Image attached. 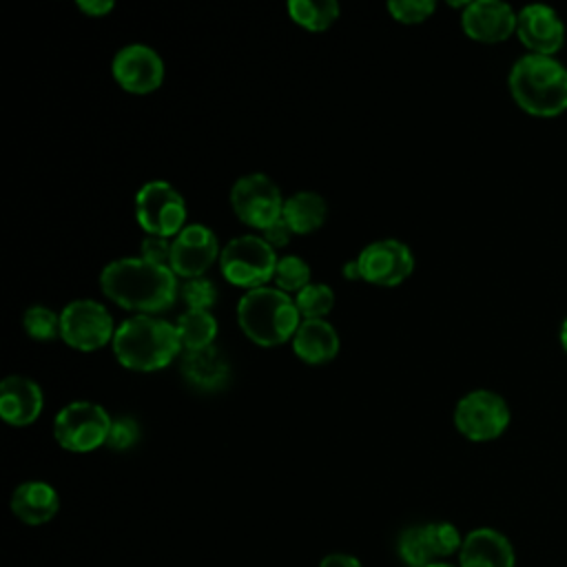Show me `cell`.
Wrapping results in <instances>:
<instances>
[{
  "label": "cell",
  "mask_w": 567,
  "mask_h": 567,
  "mask_svg": "<svg viewBox=\"0 0 567 567\" xmlns=\"http://www.w3.org/2000/svg\"><path fill=\"white\" fill-rule=\"evenodd\" d=\"M171 248H173V239L146 235L140 244V257L151 261V264L168 266L171 264Z\"/></svg>",
  "instance_id": "obj_32"
},
{
  "label": "cell",
  "mask_w": 567,
  "mask_h": 567,
  "mask_svg": "<svg viewBox=\"0 0 567 567\" xmlns=\"http://www.w3.org/2000/svg\"><path fill=\"white\" fill-rule=\"evenodd\" d=\"M427 567H454V565H450V563H443V560H439V563H432V565H427Z\"/></svg>",
  "instance_id": "obj_38"
},
{
  "label": "cell",
  "mask_w": 567,
  "mask_h": 567,
  "mask_svg": "<svg viewBox=\"0 0 567 567\" xmlns=\"http://www.w3.org/2000/svg\"><path fill=\"white\" fill-rule=\"evenodd\" d=\"M179 297L186 308L210 310L217 301V286L208 277H193L179 286Z\"/></svg>",
  "instance_id": "obj_29"
},
{
  "label": "cell",
  "mask_w": 567,
  "mask_h": 567,
  "mask_svg": "<svg viewBox=\"0 0 567 567\" xmlns=\"http://www.w3.org/2000/svg\"><path fill=\"white\" fill-rule=\"evenodd\" d=\"M385 9L390 11V16L396 22L419 24V22H425L434 13L436 2L434 0H390L385 4Z\"/></svg>",
  "instance_id": "obj_30"
},
{
  "label": "cell",
  "mask_w": 567,
  "mask_h": 567,
  "mask_svg": "<svg viewBox=\"0 0 567 567\" xmlns=\"http://www.w3.org/2000/svg\"><path fill=\"white\" fill-rule=\"evenodd\" d=\"M277 252L261 235L233 237L219 255V268L233 286L255 290L275 277Z\"/></svg>",
  "instance_id": "obj_5"
},
{
  "label": "cell",
  "mask_w": 567,
  "mask_h": 567,
  "mask_svg": "<svg viewBox=\"0 0 567 567\" xmlns=\"http://www.w3.org/2000/svg\"><path fill=\"white\" fill-rule=\"evenodd\" d=\"M111 414L95 401H71L53 419V436L69 452H93L106 445Z\"/></svg>",
  "instance_id": "obj_7"
},
{
  "label": "cell",
  "mask_w": 567,
  "mask_h": 567,
  "mask_svg": "<svg viewBox=\"0 0 567 567\" xmlns=\"http://www.w3.org/2000/svg\"><path fill=\"white\" fill-rule=\"evenodd\" d=\"M520 44L536 55H556L565 44V22L547 4H525L516 16Z\"/></svg>",
  "instance_id": "obj_14"
},
{
  "label": "cell",
  "mask_w": 567,
  "mask_h": 567,
  "mask_svg": "<svg viewBox=\"0 0 567 567\" xmlns=\"http://www.w3.org/2000/svg\"><path fill=\"white\" fill-rule=\"evenodd\" d=\"M135 219L146 235L173 239L186 226L184 195L166 179H151L135 193Z\"/></svg>",
  "instance_id": "obj_6"
},
{
  "label": "cell",
  "mask_w": 567,
  "mask_h": 567,
  "mask_svg": "<svg viewBox=\"0 0 567 567\" xmlns=\"http://www.w3.org/2000/svg\"><path fill=\"white\" fill-rule=\"evenodd\" d=\"M281 217L295 235H310L323 226L328 217V204L315 190H297L286 197Z\"/></svg>",
  "instance_id": "obj_21"
},
{
  "label": "cell",
  "mask_w": 567,
  "mask_h": 567,
  "mask_svg": "<svg viewBox=\"0 0 567 567\" xmlns=\"http://www.w3.org/2000/svg\"><path fill=\"white\" fill-rule=\"evenodd\" d=\"M140 441V423L133 416H117L111 423L106 447L115 452L131 450Z\"/></svg>",
  "instance_id": "obj_31"
},
{
  "label": "cell",
  "mask_w": 567,
  "mask_h": 567,
  "mask_svg": "<svg viewBox=\"0 0 567 567\" xmlns=\"http://www.w3.org/2000/svg\"><path fill=\"white\" fill-rule=\"evenodd\" d=\"M558 341H560V346H563V350H565V354H567V317H565V321H563V326H560Z\"/></svg>",
  "instance_id": "obj_37"
},
{
  "label": "cell",
  "mask_w": 567,
  "mask_h": 567,
  "mask_svg": "<svg viewBox=\"0 0 567 567\" xmlns=\"http://www.w3.org/2000/svg\"><path fill=\"white\" fill-rule=\"evenodd\" d=\"M237 323L241 332L257 346L272 348L292 341L301 315L295 299L277 286L246 290L237 303Z\"/></svg>",
  "instance_id": "obj_4"
},
{
  "label": "cell",
  "mask_w": 567,
  "mask_h": 567,
  "mask_svg": "<svg viewBox=\"0 0 567 567\" xmlns=\"http://www.w3.org/2000/svg\"><path fill=\"white\" fill-rule=\"evenodd\" d=\"M507 86L518 109L534 117L567 111V66L556 55H520L509 69Z\"/></svg>",
  "instance_id": "obj_2"
},
{
  "label": "cell",
  "mask_w": 567,
  "mask_h": 567,
  "mask_svg": "<svg viewBox=\"0 0 567 567\" xmlns=\"http://www.w3.org/2000/svg\"><path fill=\"white\" fill-rule=\"evenodd\" d=\"M516 16L503 0H472L461 13V27L470 40L496 44L516 33Z\"/></svg>",
  "instance_id": "obj_15"
},
{
  "label": "cell",
  "mask_w": 567,
  "mask_h": 567,
  "mask_svg": "<svg viewBox=\"0 0 567 567\" xmlns=\"http://www.w3.org/2000/svg\"><path fill=\"white\" fill-rule=\"evenodd\" d=\"M221 248L217 235L206 224H186L177 237H173L171 248V270L177 277L193 279L204 277V272L219 259Z\"/></svg>",
  "instance_id": "obj_13"
},
{
  "label": "cell",
  "mask_w": 567,
  "mask_h": 567,
  "mask_svg": "<svg viewBox=\"0 0 567 567\" xmlns=\"http://www.w3.org/2000/svg\"><path fill=\"white\" fill-rule=\"evenodd\" d=\"M177 339L182 343V350H202L208 346H215V337L219 332L217 319L210 310H193L186 308L175 323Z\"/></svg>",
  "instance_id": "obj_22"
},
{
  "label": "cell",
  "mask_w": 567,
  "mask_h": 567,
  "mask_svg": "<svg viewBox=\"0 0 567 567\" xmlns=\"http://www.w3.org/2000/svg\"><path fill=\"white\" fill-rule=\"evenodd\" d=\"M357 261L361 279L381 288H394L403 284L414 270L412 248L394 237L370 241L361 248Z\"/></svg>",
  "instance_id": "obj_11"
},
{
  "label": "cell",
  "mask_w": 567,
  "mask_h": 567,
  "mask_svg": "<svg viewBox=\"0 0 567 567\" xmlns=\"http://www.w3.org/2000/svg\"><path fill=\"white\" fill-rule=\"evenodd\" d=\"M100 288L113 303L140 315L171 308L179 292L171 266L151 264L142 257L109 261L100 272Z\"/></svg>",
  "instance_id": "obj_1"
},
{
  "label": "cell",
  "mask_w": 567,
  "mask_h": 567,
  "mask_svg": "<svg viewBox=\"0 0 567 567\" xmlns=\"http://www.w3.org/2000/svg\"><path fill=\"white\" fill-rule=\"evenodd\" d=\"M292 230H290V226L284 221V217H279L277 221H272L268 228H264L261 230V237L272 246V248H281V246H286L290 239H292Z\"/></svg>",
  "instance_id": "obj_33"
},
{
  "label": "cell",
  "mask_w": 567,
  "mask_h": 567,
  "mask_svg": "<svg viewBox=\"0 0 567 567\" xmlns=\"http://www.w3.org/2000/svg\"><path fill=\"white\" fill-rule=\"evenodd\" d=\"M399 556L408 567H427L432 563H439L432 554V547L427 543L425 525L408 527L399 536Z\"/></svg>",
  "instance_id": "obj_25"
},
{
  "label": "cell",
  "mask_w": 567,
  "mask_h": 567,
  "mask_svg": "<svg viewBox=\"0 0 567 567\" xmlns=\"http://www.w3.org/2000/svg\"><path fill=\"white\" fill-rule=\"evenodd\" d=\"M341 275L350 281L354 279H361V270H359V261L357 259H348L343 266H341Z\"/></svg>",
  "instance_id": "obj_36"
},
{
  "label": "cell",
  "mask_w": 567,
  "mask_h": 567,
  "mask_svg": "<svg viewBox=\"0 0 567 567\" xmlns=\"http://www.w3.org/2000/svg\"><path fill=\"white\" fill-rule=\"evenodd\" d=\"M319 567H361V563H359V558H354V556H350V554L337 551V554H328V556L319 563Z\"/></svg>",
  "instance_id": "obj_35"
},
{
  "label": "cell",
  "mask_w": 567,
  "mask_h": 567,
  "mask_svg": "<svg viewBox=\"0 0 567 567\" xmlns=\"http://www.w3.org/2000/svg\"><path fill=\"white\" fill-rule=\"evenodd\" d=\"M509 405L494 390H470L456 401L454 427L474 443L498 439L509 425Z\"/></svg>",
  "instance_id": "obj_8"
},
{
  "label": "cell",
  "mask_w": 567,
  "mask_h": 567,
  "mask_svg": "<svg viewBox=\"0 0 567 567\" xmlns=\"http://www.w3.org/2000/svg\"><path fill=\"white\" fill-rule=\"evenodd\" d=\"M111 71L115 82L124 91L135 95H146L157 91L166 73L162 55L153 47L142 42H133L117 49L111 62Z\"/></svg>",
  "instance_id": "obj_12"
},
{
  "label": "cell",
  "mask_w": 567,
  "mask_h": 567,
  "mask_svg": "<svg viewBox=\"0 0 567 567\" xmlns=\"http://www.w3.org/2000/svg\"><path fill=\"white\" fill-rule=\"evenodd\" d=\"M111 348L120 365L135 372L162 370L182 352L175 326L151 315H133L124 319L115 328Z\"/></svg>",
  "instance_id": "obj_3"
},
{
  "label": "cell",
  "mask_w": 567,
  "mask_h": 567,
  "mask_svg": "<svg viewBox=\"0 0 567 567\" xmlns=\"http://www.w3.org/2000/svg\"><path fill=\"white\" fill-rule=\"evenodd\" d=\"M78 9L91 18H100L106 16L115 9L113 0H78Z\"/></svg>",
  "instance_id": "obj_34"
},
{
  "label": "cell",
  "mask_w": 567,
  "mask_h": 567,
  "mask_svg": "<svg viewBox=\"0 0 567 567\" xmlns=\"http://www.w3.org/2000/svg\"><path fill=\"white\" fill-rule=\"evenodd\" d=\"M272 281L284 292H299L310 284V266L299 255H284L277 261Z\"/></svg>",
  "instance_id": "obj_27"
},
{
  "label": "cell",
  "mask_w": 567,
  "mask_h": 567,
  "mask_svg": "<svg viewBox=\"0 0 567 567\" xmlns=\"http://www.w3.org/2000/svg\"><path fill=\"white\" fill-rule=\"evenodd\" d=\"M458 567H516V551L503 532L476 527L463 536Z\"/></svg>",
  "instance_id": "obj_17"
},
{
  "label": "cell",
  "mask_w": 567,
  "mask_h": 567,
  "mask_svg": "<svg viewBox=\"0 0 567 567\" xmlns=\"http://www.w3.org/2000/svg\"><path fill=\"white\" fill-rule=\"evenodd\" d=\"M115 326L104 303L73 299L60 310V339L80 352H93L113 341Z\"/></svg>",
  "instance_id": "obj_9"
},
{
  "label": "cell",
  "mask_w": 567,
  "mask_h": 567,
  "mask_svg": "<svg viewBox=\"0 0 567 567\" xmlns=\"http://www.w3.org/2000/svg\"><path fill=\"white\" fill-rule=\"evenodd\" d=\"M339 348H341L339 332L326 319H301L292 337L295 354L310 365H321L332 361L339 354Z\"/></svg>",
  "instance_id": "obj_20"
},
{
  "label": "cell",
  "mask_w": 567,
  "mask_h": 567,
  "mask_svg": "<svg viewBox=\"0 0 567 567\" xmlns=\"http://www.w3.org/2000/svg\"><path fill=\"white\" fill-rule=\"evenodd\" d=\"M44 394L38 381L24 374H7L0 381V416L13 427H27L42 414Z\"/></svg>",
  "instance_id": "obj_16"
},
{
  "label": "cell",
  "mask_w": 567,
  "mask_h": 567,
  "mask_svg": "<svg viewBox=\"0 0 567 567\" xmlns=\"http://www.w3.org/2000/svg\"><path fill=\"white\" fill-rule=\"evenodd\" d=\"M279 186L266 173H248L237 177L230 188V206L235 215L250 228L264 230L284 213Z\"/></svg>",
  "instance_id": "obj_10"
},
{
  "label": "cell",
  "mask_w": 567,
  "mask_h": 567,
  "mask_svg": "<svg viewBox=\"0 0 567 567\" xmlns=\"http://www.w3.org/2000/svg\"><path fill=\"white\" fill-rule=\"evenodd\" d=\"M22 326L33 341H51L60 337V312L44 303H33L24 310Z\"/></svg>",
  "instance_id": "obj_26"
},
{
  "label": "cell",
  "mask_w": 567,
  "mask_h": 567,
  "mask_svg": "<svg viewBox=\"0 0 567 567\" xmlns=\"http://www.w3.org/2000/svg\"><path fill=\"white\" fill-rule=\"evenodd\" d=\"M425 534H427V543H430L436 560L458 554V549L463 545V536L452 523H427Z\"/></svg>",
  "instance_id": "obj_28"
},
{
  "label": "cell",
  "mask_w": 567,
  "mask_h": 567,
  "mask_svg": "<svg viewBox=\"0 0 567 567\" xmlns=\"http://www.w3.org/2000/svg\"><path fill=\"white\" fill-rule=\"evenodd\" d=\"M11 512L24 525H44L60 509V496L47 481H24L11 492Z\"/></svg>",
  "instance_id": "obj_19"
},
{
  "label": "cell",
  "mask_w": 567,
  "mask_h": 567,
  "mask_svg": "<svg viewBox=\"0 0 567 567\" xmlns=\"http://www.w3.org/2000/svg\"><path fill=\"white\" fill-rule=\"evenodd\" d=\"M288 13L308 31H326L332 22H337L341 7L334 0H290Z\"/></svg>",
  "instance_id": "obj_23"
},
{
  "label": "cell",
  "mask_w": 567,
  "mask_h": 567,
  "mask_svg": "<svg viewBox=\"0 0 567 567\" xmlns=\"http://www.w3.org/2000/svg\"><path fill=\"white\" fill-rule=\"evenodd\" d=\"M295 303L303 319H323L334 306V290L328 284L310 281L295 295Z\"/></svg>",
  "instance_id": "obj_24"
},
{
  "label": "cell",
  "mask_w": 567,
  "mask_h": 567,
  "mask_svg": "<svg viewBox=\"0 0 567 567\" xmlns=\"http://www.w3.org/2000/svg\"><path fill=\"white\" fill-rule=\"evenodd\" d=\"M179 370L186 383L199 392H217L230 381V363L217 346L184 350Z\"/></svg>",
  "instance_id": "obj_18"
}]
</instances>
